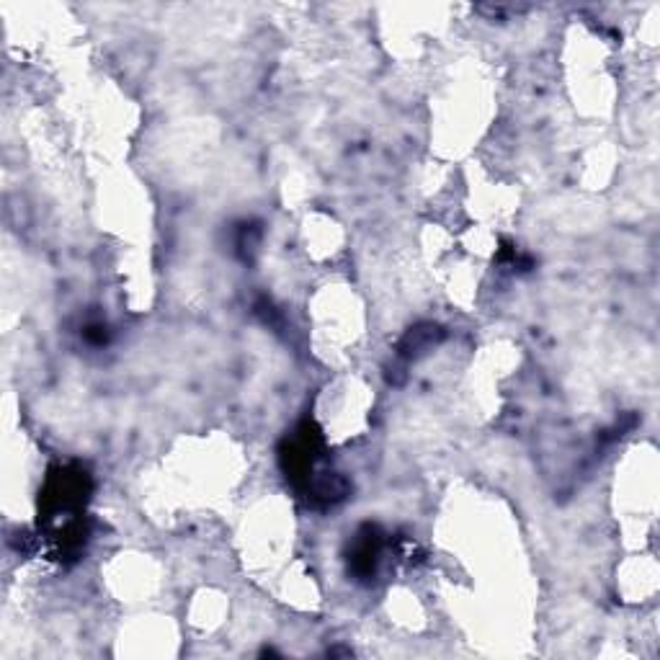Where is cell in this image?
<instances>
[{
    "label": "cell",
    "mask_w": 660,
    "mask_h": 660,
    "mask_svg": "<svg viewBox=\"0 0 660 660\" xmlns=\"http://www.w3.org/2000/svg\"><path fill=\"white\" fill-rule=\"evenodd\" d=\"M379 555H382V542H379L377 529L367 526V529L356 537L354 550H351L349 557L351 570H354L356 578H364V581L374 578V575H377Z\"/></svg>",
    "instance_id": "cell-1"
}]
</instances>
